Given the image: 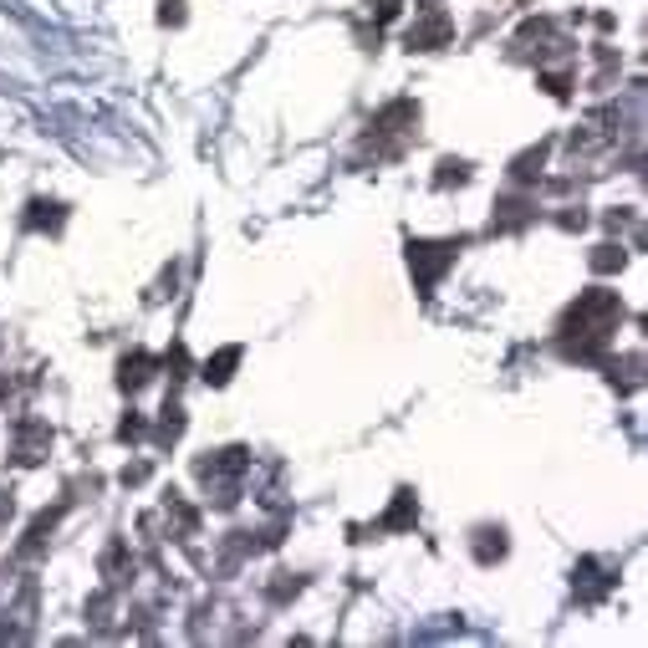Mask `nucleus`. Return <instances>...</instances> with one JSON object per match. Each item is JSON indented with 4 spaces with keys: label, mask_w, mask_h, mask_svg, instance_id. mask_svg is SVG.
Here are the masks:
<instances>
[{
    "label": "nucleus",
    "mask_w": 648,
    "mask_h": 648,
    "mask_svg": "<svg viewBox=\"0 0 648 648\" xmlns=\"http://www.w3.org/2000/svg\"><path fill=\"white\" fill-rule=\"evenodd\" d=\"M394 11H398L394 0H384V5H378V15H384V21H388V15H394Z\"/></svg>",
    "instance_id": "2"
},
{
    "label": "nucleus",
    "mask_w": 648,
    "mask_h": 648,
    "mask_svg": "<svg viewBox=\"0 0 648 648\" xmlns=\"http://www.w3.org/2000/svg\"><path fill=\"white\" fill-rule=\"evenodd\" d=\"M236 363H240V348H225V353H220V357H215V363H209V368H205V378H209V384H225V378H230V368H236Z\"/></svg>",
    "instance_id": "1"
}]
</instances>
